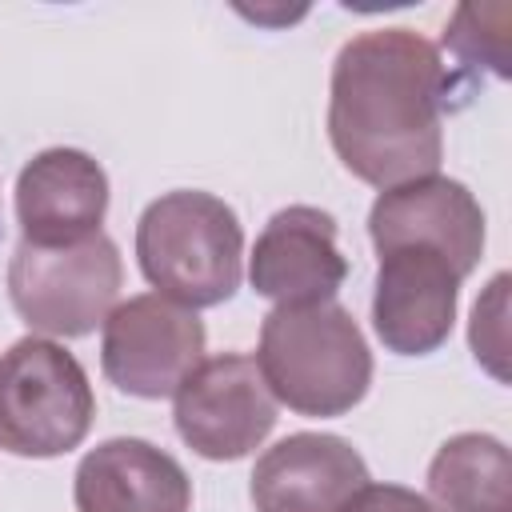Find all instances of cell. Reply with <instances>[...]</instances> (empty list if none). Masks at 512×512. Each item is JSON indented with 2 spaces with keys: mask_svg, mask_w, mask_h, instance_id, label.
I'll return each instance as SVG.
<instances>
[{
  "mask_svg": "<svg viewBox=\"0 0 512 512\" xmlns=\"http://www.w3.org/2000/svg\"><path fill=\"white\" fill-rule=\"evenodd\" d=\"M508 272H496L488 292L476 300L472 308V324H468V344H472V356L496 376V380H508V368H504V356H508V336H504V316H508Z\"/></svg>",
  "mask_w": 512,
  "mask_h": 512,
  "instance_id": "obj_16",
  "label": "cell"
},
{
  "mask_svg": "<svg viewBox=\"0 0 512 512\" xmlns=\"http://www.w3.org/2000/svg\"><path fill=\"white\" fill-rule=\"evenodd\" d=\"M364 456L332 432H292L264 448L248 496L256 512H344L368 484Z\"/></svg>",
  "mask_w": 512,
  "mask_h": 512,
  "instance_id": "obj_11",
  "label": "cell"
},
{
  "mask_svg": "<svg viewBox=\"0 0 512 512\" xmlns=\"http://www.w3.org/2000/svg\"><path fill=\"white\" fill-rule=\"evenodd\" d=\"M344 512H432V504L404 484H364Z\"/></svg>",
  "mask_w": 512,
  "mask_h": 512,
  "instance_id": "obj_17",
  "label": "cell"
},
{
  "mask_svg": "<svg viewBox=\"0 0 512 512\" xmlns=\"http://www.w3.org/2000/svg\"><path fill=\"white\" fill-rule=\"evenodd\" d=\"M76 512H188L184 464L140 436H112L84 452L72 476Z\"/></svg>",
  "mask_w": 512,
  "mask_h": 512,
  "instance_id": "obj_13",
  "label": "cell"
},
{
  "mask_svg": "<svg viewBox=\"0 0 512 512\" xmlns=\"http://www.w3.org/2000/svg\"><path fill=\"white\" fill-rule=\"evenodd\" d=\"M432 512H508L512 508V456L488 432L448 436L428 464Z\"/></svg>",
  "mask_w": 512,
  "mask_h": 512,
  "instance_id": "obj_14",
  "label": "cell"
},
{
  "mask_svg": "<svg viewBox=\"0 0 512 512\" xmlns=\"http://www.w3.org/2000/svg\"><path fill=\"white\" fill-rule=\"evenodd\" d=\"M344 276L348 260L336 248V220L312 204H288L272 212L248 256L252 292L284 308L332 300Z\"/></svg>",
  "mask_w": 512,
  "mask_h": 512,
  "instance_id": "obj_10",
  "label": "cell"
},
{
  "mask_svg": "<svg viewBox=\"0 0 512 512\" xmlns=\"http://www.w3.org/2000/svg\"><path fill=\"white\" fill-rule=\"evenodd\" d=\"M136 260L160 296L192 312L216 308L240 288V216L232 204L200 188L164 192L136 220Z\"/></svg>",
  "mask_w": 512,
  "mask_h": 512,
  "instance_id": "obj_3",
  "label": "cell"
},
{
  "mask_svg": "<svg viewBox=\"0 0 512 512\" xmlns=\"http://www.w3.org/2000/svg\"><path fill=\"white\" fill-rule=\"evenodd\" d=\"M204 324L192 308L144 292L116 304L100 336V368L108 384L140 400L172 396L204 360Z\"/></svg>",
  "mask_w": 512,
  "mask_h": 512,
  "instance_id": "obj_6",
  "label": "cell"
},
{
  "mask_svg": "<svg viewBox=\"0 0 512 512\" xmlns=\"http://www.w3.org/2000/svg\"><path fill=\"white\" fill-rule=\"evenodd\" d=\"M108 212V172L80 148H44L16 176L20 240L36 248L80 244Z\"/></svg>",
  "mask_w": 512,
  "mask_h": 512,
  "instance_id": "obj_12",
  "label": "cell"
},
{
  "mask_svg": "<svg viewBox=\"0 0 512 512\" xmlns=\"http://www.w3.org/2000/svg\"><path fill=\"white\" fill-rule=\"evenodd\" d=\"M256 368L276 404L296 416H344L372 388V352L348 308L336 300L284 308L260 324Z\"/></svg>",
  "mask_w": 512,
  "mask_h": 512,
  "instance_id": "obj_2",
  "label": "cell"
},
{
  "mask_svg": "<svg viewBox=\"0 0 512 512\" xmlns=\"http://www.w3.org/2000/svg\"><path fill=\"white\" fill-rule=\"evenodd\" d=\"M368 236L376 252L400 244H424L452 260L460 276H468L484 256V208L480 200L448 176H420L396 188H384L368 212Z\"/></svg>",
  "mask_w": 512,
  "mask_h": 512,
  "instance_id": "obj_9",
  "label": "cell"
},
{
  "mask_svg": "<svg viewBox=\"0 0 512 512\" xmlns=\"http://www.w3.org/2000/svg\"><path fill=\"white\" fill-rule=\"evenodd\" d=\"M120 284V248L104 232L64 248L20 240L8 260V300L16 316L44 336H88L116 308Z\"/></svg>",
  "mask_w": 512,
  "mask_h": 512,
  "instance_id": "obj_5",
  "label": "cell"
},
{
  "mask_svg": "<svg viewBox=\"0 0 512 512\" xmlns=\"http://www.w3.org/2000/svg\"><path fill=\"white\" fill-rule=\"evenodd\" d=\"M512 8L508 4H460L444 28V48L456 56L460 72L488 68L496 80L512 76Z\"/></svg>",
  "mask_w": 512,
  "mask_h": 512,
  "instance_id": "obj_15",
  "label": "cell"
},
{
  "mask_svg": "<svg viewBox=\"0 0 512 512\" xmlns=\"http://www.w3.org/2000/svg\"><path fill=\"white\" fill-rule=\"evenodd\" d=\"M456 84L460 76L440 60V48L412 28L352 36L332 60V152L380 192L432 176L444 156V112Z\"/></svg>",
  "mask_w": 512,
  "mask_h": 512,
  "instance_id": "obj_1",
  "label": "cell"
},
{
  "mask_svg": "<svg viewBox=\"0 0 512 512\" xmlns=\"http://www.w3.org/2000/svg\"><path fill=\"white\" fill-rule=\"evenodd\" d=\"M172 400L180 440L204 460H240L276 428V400L256 360L244 352L200 360Z\"/></svg>",
  "mask_w": 512,
  "mask_h": 512,
  "instance_id": "obj_7",
  "label": "cell"
},
{
  "mask_svg": "<svg viewBox=\"0 0 512 512\" xmlns=\"http://www.w3.org/2000/svg\"><path fill=\"white\" fill-rule=\"evenodd\" d=\"M96 392L84 364L48 336H24L0 352V448L52 460L84 444Z\"/></svg>",
  "mask_w": 512,
  "mask_h": 512,
  "instance_id": "obj_4",
  "label": "cell"
},
{
  "mask_svg": "<svg viewBox=\"0 0 512 512\" xmlns=\"http://www.w3.org/2000/svg\"><path fill=\"white\" fill-rule=\"evenodd\" d=\"M464 276L452 260L424 244H400L380 252L372 284V328L396 356L436 352L456 324Z\"/></svg>",
  "mask_w": 512,
  "mask_h": 512,
  "instance_id": "obj_8",
  "label": "cell"
}]
</instances>
